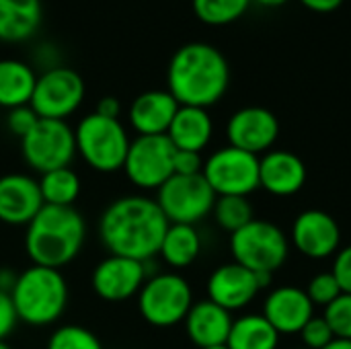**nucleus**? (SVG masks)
Listing matches in <instances>:
<instances>
[{"instance_id":"33","label":"nucleus","mask_w":351,"mask_h":349,"mask_svg":"<svg viewBox=\"0 0 351 349\" xmlns=\"http://www.w3.org/2000/svg\"><path fill=\"white\" fill-rule=\"evenodd\" d=\"M298 335L302 337V346L308 349H323L335 339L325 317H317V315L302 327V331Z\"/></svg>"},{"instance_id":"31","label":"nucleus","mask_w":351,"mask_h":349,"mask_svg":"<svg viewBox=\"0 0 351 349\" xmlns=\"http://www.w3.org/2000/svg\"><path fill=\"white\" fill-rule=\"evenodd\" d=\"M325 321L329 323L335 337L351 339V294L337 296L327 309H325Z\"/></svg>"},{"instance_id":"37","label":"nucleus","mask_w":351,"mask_h":349,"mask_svg":"<svg viewBox=\"0 0 351 349\" xmlns=\"http://www.w3.org/2000/svg\"><path fill=\"white\" fill-rule=\"evenodd\" d=\"M202 169H204V158L199 152L175 150V158H173L175 175H199Z\"/></svg>"},{"instance_id":"10","label":"nucleus","mask_w":351,"mask_h":349,"mask_svg":"<svg viewBox=\"0 0 351 349\" xmlns=\"http://www.w3.org/2000/svg\"><path fill=\"white\" fill-rule=\"evenodd\" d=\"M175 146L165 136H136L130 144L123 173L142 191H158L173 175Z\"/></svg>"},{"instance_id":"2","label":"nucleus","mask_w":351,"mask_h":349,"mask_svg":"<svg viewBox=\"0 0 351 349\" xmlns=\"http://www.w3.org/2000/svg\"><path fill=\"white\" fill-rule=\"evenodd\" d=\"M167 82L179 105L208 109L226 95L230 68L220 49L193 41L179 47L171 58Z\"/></svg>"},{"instance_id":"42","label":"nucleus","mask_w":351,"mask_h":349,"mask_svg":"<svg viewBox=\"0 0 351 349\" xmlns=\"http://www.w3.org/2000/svg\"><path fill=\"white\" fill-rule=\"evenodd\" d=\"M257 4H261V6H282V4H286L288 0H255Z\"/></svg>"},{"instance_id":"9","label":"nucleus","mask_w":351,"mask_h":349,"mask_svg":"<svg viewBox=\"0 0 351 349\" xmlns=\"http://www.w3.org/2000/svg\"><path fill=\"white\" fill-rule=\"evenodd\" d=\"M21 152L25 163L41 175L70 167L76 156L74 130L68 121L39 117L35 128L21 140Z\"/></svg>"},{"instance_id":"30","label":"nucleus","mask_w":351,"mask_h":349,"mask_svg":"<svg viewBox=\"0 0 351 349\" xmlns=\"http://www.w3.org/2000/svg\"><path fill=\"white\" fill-rule=\"evenodd\" d=\"M47 349H103V346L99 337L86 327L64 325L49 335Z\"/></svg>"},{"instance_id":"41","label":"nucleus","mask_w":351,"mask_h":349,"mask_svg":"<svg viewBox=\"0 0 351 349\" xmlns=\"http://www.w3.org/2000/svg\"><path fill=\"white\" fill-rule=\"evenodd\" d=\"M323 349H351V339H341V337H335L329 346H325Z\"/></svg>"},{"instance_id":"3","label":"nucleus","mask_w":351,"mask_h":349,"mask_svg":"<svg viewBox=\"0 0 351 349\" xmlns=\"http://www.w3.org/2000/svg\"><path fill=\"white\" fill-rule=\"evenodd\" d=\"M84 241L86 222L74 206H43L27 224L25 253L33 265L62 269L78 257Z\"/></svg>"},{"instance_id":"40","label":"nucleus","mask_w":351,"mask_h":349,"mask_svg":"<svg viewBox=\"0 0 351 349\" xmlns=\"http://www.w3.org/2000/svg\"><path fill=\"white\" fill-rule=\"evenodd\" d=\"M16 278H19V274H14L10 267H0V290L10 294L16 284Z\"/></svg>"},{"instance_id":"6","label":"nucleus","mask_w":351,"mask_h":349,"mask_svg":"<svg viewBox=\"0 0 351 349\" xmlns=\"http://www.w3.org/2000/svg\"><path fill=\"white\" fill-rule=\"evenodd\" d=\"M193 306L189 282L177 272L148 276L138 292V313L152 327H175L185 321Z\"/></svg>"},{"instance_id":"12","label":"nucleus","mask_w":351,"mask_h":349,"mask_svg":"<svg viewBox=\"0 0 351 349\" xmlns=\"http://www.w3.org/2000/svg\"><path fill=\"white\" fill-rule=\"evenodd\" d=\"M84 101L82 76L66 66H53L37 76L31 97V109L41 119L66 121Z\"/></svg>"},{"instance_id":"18","label":"nucleus","mask_w":351,"mask_h":349,"mask_svg":"<svg viewBox=\"0 0 351 349\" xmlns=\"http://www.w3.org/2000/svg\"><path fill=\"white\" fill-rule=\"evenodd\" d=\"M280 335H296L315 317V304L306 290L296 286H280L271 290L261 313Z\"/></svg>"},{"instance_id":"4","label":"nucleus","mask_w":351,"mask_h":349,"mask_svg":"<svg viewBox=\"0 0 351 349\" xmlns=\"http://www.w3.org/2000/svg\"><path fill=\"white\" fill-rule=\"evenodd\" d=\"M10 298L19 321L31 327H47L66 313L68 284L60 269L31 265L19 274Z\"/></svg>"},{"instance_id":"23","label":"nucleus","mask_w":351,"mask_h":349,"mask_svg":"<svg viewBox=\"0 0 351 349\" xmlns=\"http://www.w3.org/2000/svg\"><path fill=\"white\" fill-rule=\"evenodd\" d=\"M41 25V0H0V41H27Z\"/></svg>"},{"instance_id":"27","label":"nucleus","mask_w":351,"mask_h":349,"mask_svg":"<svg viewBox=\"0 0 351 349\" xmlns=\"http://www.w3.org/2000/svg\"><path fill=\"white\" fill-rule=\"evenodd\" d=\"M80 177L70 167L53 169L49 173H43L39 179V191L45 206L72 208L80 195Z\"/></svg>"},{"instance_id":"16","label":"nucleus","mask_w":351,"mask_h":349,"mask_svg":"<svg viewBox=\"0 0 351 349\" xmlns=\"http://www.w3.org/2000/svg\"><path fill=\"white\" fill-rule=\"evenodd\" d=\"M39 181L25 173L0 177V222L8 226H27L43 208Z\"/></svg>"},{"instance_id":"26","label":"nucleus","mask_w":351,"mask_h":349,"mask_svg":"<svg viewBox=\"0 0 351 349\" xmlns=\"http://www.w3.org/2000/svg\"><path fill=\"white\" fill-rule=\"evenodd\" d=\"M280 333L263 315H245L232 321L226 346L230 349H278Z\"/></svg>"},{"instance_id":"45","label":"nucleus","mask_w":351,"mask_h":349,"mask_svg":"<svg viewBox=\"0 0 351 349\" xmlns=\"http://www.w3.org/2000/svg\"><path fill=\"white\" fill-rule=\"evenodd\" d=\"M296 349H308V348H304V346H302V348H296Z\"/></svg>"},{"instance_id":"25","label":"nucleus","mask_w":351,"mask_h":349,"mask_svg":"<svg viewBox=\"0 0 351 349\" xmlns=\"http://www.w3.org/2000/svg\"><path fill=\"white\" fill-rule=\"evenodd\" d=\"M202 253V237L191 224H169L160 243V259L173 269H185Z\"/></svg>"},{"instance_id":"17","label":"nucleus","mask_w":351,"mask_h":349,"mask_svg":"<svg viewBox=\"0 0 351 349\" xmlns=\"http://www.w3.org/2000/svg\"><path fill=\"white\" fill-rule=\"evenodd\" d=\"M259 292L257 276L234 261L216 267L208 278V300L228 313L249 306Z\"/></svg>"},{"instance_id":"43","label":"nucleus","mask_w":351,"mask_h":349,"mask_svg":"<svg viewBox=\"0 0 351 349\" xmlns=\"http://www.w3.org/2000/svg\"><path fill=\"white\" fill-rule=\"evenodd\" d=\"M204 349H230L226 344H222V346H212V348H204Z\"/></svg>"},{"instance_id":"38","label":"nucleus","mask_w":351,"mask_h":349,"mask_svg":"<svg viewBox=\"0 0 351 349\" xmlns=\"http://www.w3.org/2000/svg\"><path fill=\"white\" fill-rule=\"evenodd\" d=\"M119 111H121V105L115 97H103L95 109V113H99L101 117H109V119H119Z\"/></svg>"},{"instance_id":"24","label":"nucleus","mask_w":351,"mask_h":349,"mask_svg":"<svg viewBox=\"0 0 351 349\" xmlns=\"http://www.w3.org/2000/svg\"><path fill=\"white\" fill-rule=\"evenodd\" d=\"M37 74L21 60H0V107L16 109L31 103Z\"/></svg>"},{"instance_id":"13","label":"nucleus","mask_w":351,"mask_h":349,"mask_svg":"<svg viewBox=\"0 0 351 349\" xmlns=\"http://www.w3.org/2000/svg\"><path fill=\"white\" fill-rule=\"evenodd\" d=\"M148 276V261L109 255L93 269L90 286L105 302H125L132 296H138Z\"/></svg>"},{"instance_id":"11","label":"nucleus","mask_w":351,"mask_h":349,"mask_svg":"<svg viewBox=\"0 0 351 349\" xmlns=\"http://www.w3.org/2000/svg\"><path fill=\"white\" fill-rule=\"evenodd\" d=\"M202 175L218 197H249L255 189H259V156L234 146H224L204 160Z\"/></svg>"},{"instance_id":"32","label":"nucleus","mask_w":351,"mask_h":349,"mask_svg":"<svg viewBox=\"0 0 351 349\" xmlns=\"http://www.w3.org/2000/svg\"><path fill=\"white\" fill-rule=\"evenodd\" d=\"M306 294H308V298H311V302L315 306L327 309L343 292H341V288H339V284H337V280H335V276L331 272H321L308 282Z\"/></svg>"},{"instance_id":"21","label":"nucleus","mask_w":351,"mask_h":349,"mask_svg":"<svg viewBox=\"0 0 351 349\" xmlns=\"http://www.w3.org/2000/svg\"><path fill=\"white\" fill-rule=\"evenodd\" d=\"M232 321L234 319L226 309L214 304L212 300H202V302H193L183 323L189 339L197 348L204 349L226 344Z\"/></svg>"},{"instance_id":"29","label":"nucleus","mask_w":351,"mask_h":349,"mask_svg":"<svg viewBox=\"0 0 351 349\" xmlns=\"http://www.w3.org/2000/svg\"><path fill=\"white\" fill-rule=\"evenodd\" d=\"M251 0H193V10L206 25H228L241 19Z\"/></svg>"},{"instance_id":"15","label":"nucleus","mask_w":351,"mask_h":349,"mask_svg":"<svg viewBox=\"0 0 351 349\" xmlns=\"http://www.w3.org/2000/svg\"><path fill=\"white\" fill-rule=\"evenodd\" d=\"M292 245L311 259H325L337 253L341 228L337 220L323 210H304L292 224Z\"/></svg>"},{"instance_id":"39","label":"nucleus","mask_w":351,"mask_h":349,"mask_svg":"<svg viewBox=\"0 0 351 349\" xmlns=\"http://www.w3.org/2000/svg\"><path fill=\"white\" fill-rule=\"evenodd\" d=\"M300 2L315 12H333L343 4V0H300Z\"/></svg>"},{"instance_id":"14","label":"nucleus","mask_w":351,"mask_h":349,"mask_svg":"<svg viewBox=\"0 0 351 349\" xmlns=\"http://www.w3.org/2000/svg\"><path fill=\"white\" fill-rule=\"evenodd\" d=\"M280 136L278 117L265 107H243L226 123L228 146L251 152L255 156L271 150Z\"/></svg>"},{"instance_id":"19","label":"nucleus","mask_w":351,"mask_h":349,"mask_svg":"<svg viewBox=\"0 0 351 349\" xmlns=\"http://www.w3.org/2000/svg\"><path fill=\"white\" fill-rule=\"evenodd\" d=\"M306 183L304 160L288 150H269L259 158V187L278 197L298 193Z\"/></svg>"},{"instance_id":"44","label":"nucleus","mask_w":351,"mask_h":349,"mask_svg":"<svg viewBox=\"0 0 351 349\" xmlns=\"http://www.w3.org/2000/svg\"><path fill=\"white\" fill-rule=\"evenodd\" d=\"M0 349H12V348H10V346H8L6 341H0Z\"/></svg>"},{"instance_id":"34","label":"nucleus","mask_w":351,"mask_h":349,"mask_svg":"<svg viewBox=\"0 0 351 349\" xmlns=\"http://www.w3.org/2000/svg\"><path fill=\"white\" fill-rule=\"evenodd\" d=\"M37 121H39V115L31 109V105H23V107L10 109L8 115H6V128H8V132L12 136L21 138V140L35 128Z\"/></svg>"},{"instance_id":"7","label":"nucleus","mask_w":351,"mask_h":349,"mask_svg":"<svg viewBox=\"0 0 351 349\" xmlns=\"http://www.w3.org/2000/svg\"><path fill=\"white\" fill-rule=\"evenodd\" d=\"M286 232L267 220H253L230 234V253L234 263L253 274H276L288 259Z\"/></svg>"},{"instance_id":"8","label":"nucleus","mask_w":351,"mask_h":349,"mask_svg":"<svg viewBox=\"0 0 351 349\" xmlns=\"http://www.w3.org/2000/svg\"><path fill=\"white\" fill-rule=\"evenodd\" d=\"M216 193L204 179V175H173L158 191L156 204L167 216L169 224L195 226L212 214Z\"/></svg>"},{"instance_id":"1","label":"nucleus","mask_w":351,"mask_h":349,"mask_svg":"<svg viewBox=\"0 0 351 349\" xmlns=\"http://www.w3.org/2000/svg\"><path fill=\"white\" fill-rule=\"evenodd\" d=\"M169 220L156 200L123 195L113 200L99 218V239L109 255L150 261L158 255Z\"/></svg>"},{"instance_id":"36","label":"nucleus","mask_w":351,"mask_h":349,"mask_svg":"<svg viewBox=\"0 0 351 349\" xmlns=\"http://www.w3.org/2000/svg\"><path fill=\"white\" fill-rule=\"evenodd\" d=\"M16 323H19V317H16L12 298L8 292L0 290V341H6L12 335V331L16 329Z\"/></svg>"},{"instance_id":"35","label":"nucleus","mask_w":351,"mask_h":349,"mask_svg":"<svg viewBox=\"0 0 351 349\" xmlns=\"http://www.w3.org/2000/svg\"><path fill=\"white\" fill-rule=\"evenodd\" d=\"M331 274L335 276L341 292L343 294H351V245L339 249L335 253V261H333Z\"/></svg>"},{"instance_id":"22","label":"nucleus","mask_w":351,"mask_h":349,"mask_svg":"<svg viewBox=\"0 0 351 349\" xmlns=\"http://www.w3.org/2000/svg\"><path fill=\"white\" fill-rule=\"evenodd\" d=\"M212 136H214V121L208 109L187 107V105H179L167 132V138L177 150H189L199 154L212 142Z\"/></svg>"},{"instance_id":"28","label":"nucleus","mask_w":351,"mask_h":349,"mask_svg":"<svg viewBox=\"0 0 351 349\" xmlns=\"http://www.w3.org/2000/svg\"><path fill=\"white\" fill-rule=\"evenodd\" d=\"M212 214H214L218 226L230 234L255 220L253 206H251L249 197H243V195H220V197H216Z\"/></svg>"},{"instance_id":"20","label":"nucleus","mask_w":351,"mask_h":349,"mask_svg":"<svg viewBox=\"0 0 351 349\" xmlns=\"http://www.w3.org/2000/svg\"><path fill=\"white\" fill-rule=\"evenodd\" d=\"M179 109L169 91H148L138 95L130 107V125L138 136H165Z\"/></svg>"},{"instance_id":"5","label":"nucleus","mask_w":351,"mask_h":349,"mask_svg":"<svg viewBox=\"0 0 351 349\" xmlns=\"http://www.w3.org/2000/svg\"><path fill=\"white\" fill-rule=\"evenodd\" d=\"M76 154L97 173H115L123 169L132 138L119 119L84 115L74 128Z\"/></svg>"}]
</instances>
